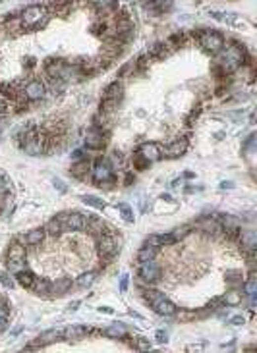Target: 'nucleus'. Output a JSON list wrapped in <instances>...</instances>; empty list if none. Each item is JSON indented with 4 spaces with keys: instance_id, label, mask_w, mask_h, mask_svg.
Wrapping results in <instances>:
<instances>
[{
    "instance_id": "obj_1",
    "label": "nucleus",
    "mask_w": 257,
    "mask_h": 353,
    "mask_svg": "<svg viewBox=\"0 0 257 353\" xmlns=\"http://www.w3.org/2000/svg\"><path fill=\"white\" fill-rule=\"evenodd\" d=\"M242 60H244V54L238 46H228L224 52H222V58H220V64H222V70L226 73H232L238 68L242 66Z\"/></svg>"
},
{
    "instance_id": "obj_2",
    "label": "nucleus",
    "mask_w": 257,
    "mask_h": 353,
    "mask_svg": "<svg viewBox=\"0 0 257 353\" xmlns=\"http://www.w3.org/2000/svg\"><path fill=\"white\" fill-rule=\"evenodd\" d=\"M47 18V8L45 6H39V4H33L29 8H25L24 16H22V22H24V27L27 29H33L37 27L39 23Z\"/></svg>"
},
{
    "instance_id": "obj_3",
    "label": "nucleus",
    "mask_w": 257,
    "mask_h": 353,
    "mask_svg": "<svg viewBox=\"0 0 257 353\" xmlns=\"http://www.w3.org/2000/svg\"><path fill=\"white\" fill-rule=\"evenodd\" d=\"M199 44L209 52H219L222 48V44H224V39L217 31H203L199 35Z\"/></svg>"
},
{
    "instance_id": "obj_4",
    "label": "nucleus",
    "mask_w": 257,
    "mask_h": 353,
    "mask_svg": "<svg viewBox=\"0 0 257 353\" xmlns=\"http://www.w3.org/2000/svg\"><path fill=\"white\" fill-rule=\"evenodd\" d=\"M97 247H99V255L101 257H105V259H109V257H114L118 253V242L116 238L112 236V234H105V236H101L99 238V243H97Z\"/></svg>"
},
{
    "instance_id": "obj_5",
    "label": "nucleus",
    "mask_w": 257,
    "mask_h": 353,
    "mask_svg": "<svg viewBox=\"0 0 257 353\" xmlns=\"http://www.w3.org/2000/svg\"><path fill=\"white\" fill-rule=\"evenodd\" d=\"M58 220L62 222V226L70 232H79V230H85L87 226V218L81 214V212H70V214H60Z\"/></svg>"
},
{
    "instance_id": "obj_6",
    "label": "nucleus",
    "mask_w": 257,
    "mask_h": 353,
    "mask_svg": "<svg viewBox=\"0 0 257 353\" xmlns=\"http://www.w3.org/2000/svg\"><path fill=\"white\" fill-rule=\"evenodd\" d=\"M140 276L145 282H157L161 278V268L159 265L151 259V261H143L140 266Z\"/></svg>"
},
{
    "instance_id": "obj_7",
    "label": "nucleus",
    "mask_w": 257,
    "mask_h": 353,
    "mask_svg": "<svg viewBox=\"0 0 257 353\" xmlns=\"http://www.w3.org/2000/svg\"><path fill=\"white\" fill-rule=\"evenodd\" d=\"M93 181L95 183H109V181H112V166L107 160L97 162V166L93 168Z\"/></svg>"
},
{
    "instance_id": "obj_8",
    "label": "nucleus",
    "mask_w": 257,
    "mask_h": 353,
    "mask_svg": "<svg viewBox=\"0 0 257 353\" xmlns=\"http://www.w3.org/2000/svg\"><path fill=\"white\" fill-rule=\"evenodd\" d=\"M45 85L39 81V79H33V81H29L24 89V95L25 99H29V101H37V99H43L45 97Z\"/></svg>"
},
{
    "instance_id": "obj_9",
    "label": "nucleus",
    "mask_w": 257,
    "mask_h": 353,
    "mask_svg": "<svg viewBox=\"0 0 257 353\" xmlns=\"http://www.w3.org/2000/svg\"><path fill=\"white\" fill-rule=\"evenodd\" d=\"M138 155H141L145 160H149V162H153V160H157V158H161V147L157 145V143H143L140 147V151H138Z\"/></svg>"
},
{
    "instance_id": "obj_10",
    "label": "nucleus",
    "mask_w": 257,
    "mask_h": 353,
    "mask_svg": "<svg viewBox=\"0 0 257 353\" xmlns=\"http://www.w3.org/2000/svg\"><path fill=\"white\" fill-rule=\"evenodd\" d=\"M186 151H187L186 139H176V141H172V143L164 149V155L168 156V158H178V156L184 155Z\"/></svg>"
},
{
    "instance_id": "obj_11",
    "label": "nucleus",
    "mask_w": 257,
    "mask_h": 353,
    "mask_svg": "<svg viewBox=\"0 0 257 353\" xmlns=\"http://www.w3.org/2000/svg\"><path fill=\"white\" fill-rule=\"evenodd\" d=\"M45 68H47V73L50 77H66L68 75V66L62 60H48Z\"/></svg>"
},
{
    "instance_id": "obj_12",
    "label": "nucleus",
    "mask_w": 257,
    "mask_h": 353,
    "mask_svg": "<svg viewBox=\"0 0 257 353\" xmlns=\"http://www.w3.org/2000/svg\"><path fill=\"white\" fill-rule=\"evenodd\" d=\"M105 143H107V139H105L103 132H99V130H91L85 135V147L87 149H103Z\"/></svg>"
},
{
    "instance_id": "obj_13",
    "label": "nucleus",
    "mask_w": 257,
    "mask_h": 353,
    "mask_svg": "<svg viewBox=\"0 0 257 353\" xmlns=\"http://www.w3.org/2000/svg\"><path fill=\"white\" fill-rule=\"evenodd\" d=\"M153 309H155V313H159V315H163V317H172V315H176V305H174L172 301H168L166 297L159 299L157 303H153Z\"/></svg>"
},
{
    "instance_id": "obj_14",
    "label": "nucleus",
    "mask_w": 257,
    "mask_h": 353,
    "mask_svg": "<svg viewBox=\"0 0 257 353\" xmlns=\"http://www.w3.org/2000/svg\"><path fill=\"white\" fill-rule=\"evenodd\" d=\"M58 338H62V330H60V328H50V330L43 332V334L37 338V344H41V346H47V344L56 342Z\"/></svg>"
},
{
    "instance_id": "obj_15",
    "label": "nucleus",
    "mask_w": 257,
    "mask_h": 353,
    "mask_svg": "<svg viewBox=\"0 0 257 353\" xmlns=\"http://www.w3.org/2000/svg\"><path fill=\"white\" fill-rule=\"evenodd\" d=\"M87 332L89 330H87L85 326H77V324H73V326H68V328L62 330V338H66V340H79V338L85 336Z\"/></svg>"
},
{
    "instance_id": "obj_16",
    "label": "nucleus",
    "mask_w": 257,
    "mask_h": 353,
    "mask_svg": "<svg viewBox=\"0 0 257 353\" xmlns=\"http://www.w3.org/2000/svg\"><path fill=\"white\" fill-rule=\"evenodd\" d=\"M103 334H105L107 338H114V340H118V338H124V336H126V326H124L122 322H116V324L107 326V328L103 330Z\"/></svg>"
},
{
    "instance_id": "obj_17",
    "label": "nucleus",
    "mask_w": 257,
    "mask_h": 353,
    "mask_svg": "<svg viewBox=\"0 0 257 353\" xmlns=\"http://www.w3.org/2000/svg\"><path fill=\"white\" fill-rule=\"evenodd\" d=\"M16 280H18V284L24 287H31L33 286V282H35V274L31 272V270H20V272H16Z\"/></svg>"
},
{
    "instance_id": "obj_18",
    "label": "nucleus",
    "mask_w": 257,
    "mask_h": 353,
    "mask_svg": "<svg viewBox=\"0 0 257 353\" xmlns=\"http://www.w3.org/2000/svg\"><path fill=\"white\" fill-rule=\"evenodd\" d=\"M45 228H35V230H31L27 236H25V243L27 245H39V243L45 240Z\"/></svg>"
},
{
    "instance_id": "obj_19",
    "label": "nucleus",
    "mask_w": 257,
    "mask_h": 353,
    "mask_svg": "<svg viewBox=\"0 0 257 353\" xmlns=\"http://www.w3.org/2000/svg\"><path fill=\"white\" fill-rule=\"evenodd\" d=\"M120 97H122V85L114 81V83H110L109 87L105 89V95H103V99H109V101H120Z\"/></svg>"
},
{
    "instance_id": "obj_20",
    "label": "nucleus",
    "mask_w": 257,
    "mask_h": 353,
    "mask_svg": "<svg viewBox=\"0 0 257 353\" xmlns=\"http://www.w3.org/2000/svg\"><path fill=\"white\" fill-rule=\"evenodd\" d=\"M147 243L149 245H155V247H163V245H170V243H174V238H172V234H161V236H149L147 238Z\"/></svg>"
},
{
    "instance_id": "obj_21",
    "label": "nucleus",
    "mask_w": 257,
    "mask_h": 353,
    "mask_svg": "<svg viewBox=\"0 0 257 353\" xmlns=\"http://www.w3.org/2000/svg\"><path fill=\"white\" fill-rule=\"evenodd\" d=\"M242 245L248 249V251H254L257 247V234L254 230H248L242 234Z\"/></svg>"
},
{
    "instance_id": "obj_22",
    "label": "nucleus",
    "mask_w": 257,
    "mask_h": 353,
    "mask_svg": "<svg viewBox=\"0 0 257 353\" xmlns=\"http://www.w3.org/2000/svg\"><path fill=\"white\" fill-rule=\"evenodd\" d=\"M157 251H159V247H155V245H145V247H141L140 253H138V259H140V263L143 261H151V259H155V255H157Z\"/></svg>"
},
{
    "instance_id": "obj_23",
    "label": "nucleus",
    "mask_w": 257,
    "mask_h": 353,
    "mask_svg": "<svg viewBox=\"0 0 257 353\" xmlns=\"http://www.w3.org/2000/svg\"><path fill=\"white\" fill-rule=\"evenodd\" d=\"M72 286V280L70 278H62V280H58L56 284H52L50 286V293H56V295H64L66 291H68V287Z\"/></svg>"
},
{
    "instance_id": "obj_24",
    "label": "nucleus",
    "mask_w": 257,
    "mask_h": 353,
    "mask_svg": "<svg viewBox=\"0 0 257 353\" xmlns=\"http://www.w3.org/2000/svg\"><path fill=\"white\" fill-rule=\"evenodd\" d=\"M8 259H25V247L22 243H12L8 249Z\"/></svg>"
},
{
    "instance_id": "obj_25",
    "label": "nucleus",
    "mask_w": 257,
    "mask_h": 353,
    "mask_svg": "<svg viewBox=\"0 0 257 353\" xmlns=\"http://www.w3.org/2000/svg\"><path fill=\"white\" fill-rule=\"evenodd\" d=\"M222 303L228 305V307H236L242 303V293L240 291H228L224 297H222Z\"/></svg>"
},
{
    "instance_id": "obj_26",
    "label": "nucleus",
    "mask_w": 257,
    "mask_h": 353,
    "mask_svg": "<svg viewBox=\"0 0 257 353\" xmlns=\"http://www.w3.org/2000/svg\"><path fill=\"white\" fill-rule=\"evenodd\" d=\"M31 289H33L37 295H45V293H50V284H48L47 280H39V278H35V282H33Z\"/></svg>"
},
{
    "instance_id": "obj_27",
    "label": "nucleus",
    "mask_w": 257,
    "mask_h": 353,
    "mask_svg": "<svg viewBox=\"0 0 257 353\" xmlns=\"http://www.w3.org/2000/svg\"><path fill=\"white\" fill-rule=\"evenodd\" d=\"M95 278H97V274H95V272H85V274H81V276L75 280V286L77 287H89L95 282Z\"/></svg>"
},
{
    "instance_id": "obj_28",
    "label": "nucleus",
    "mask_w": 257,
    "mask_h": 353,
    "mask_svg": "<svg viewBox=\"0 0 257 353\" xmlns=\"http://www.w3.org/2000/svg\"><path fill=\"white\" fill-rule=\"evenodd\" d=\"M45 232L50 234V236H58L60 232H62V222L58 220V218H52V220H48V224L45 226Z\"/></svg>"
},
{
    "instance_id": "obj_29",
    "label": "nucleus",
    "mask_w": 257,
    "mask_h": 353,
    "mask_svg": "<svg viewBox=\"0 0 257 353\" xmlns=\"http://www.w3.org/2000/svg\"><path fill=\"white\" fill-rule=\"evenodd\" d=\"M244 291H246L250 297H256V293H257V278H256V274H252V276H250V280L244 284Z\"/></svg>"
},
{
    "instance_id": "obj_30",
    "label": "nucleus",
    "mask_w": 257,
    "mask_h": 353,
    "mask_svg": "<svg viewBox=\"0 0 257 353\" xmlns=\"http://www.w3.org/2000/svg\"><path fill=\"white\" fill-rule=\"evenodd\" d=\"M25 268V259H8V270L12 272V274H16V272H20V270H24Z\"/></svg>"
},
{
    "instance_id": "obj_31",
    "label": "nucleus",
    "mask_w": 257,
    "mask_h": 353,
    "mask_svg": "<svg viewBox=\"0 0 257 353\" xmlns=\"http://www.w3.org/2000/svg\"><path fill=\"white\" fill-rule=\"evenodd\" d=\"M83 203L89 205V207H95V209H105V203L99 197H95V195H85V197H83Z\"/></svg>"
},
{
    "instance_id": "obj_32",
    "label": "nucleus",
    "mask_w": 257,
    "mask_h": 353,
    "mask_svg": "<svg viewBox=\"0 0 257 353\" xmlns=\"http://www.w3.org/2000/svg\"><path fill=\"white\" fill-rule=\"evenodd\" d=\"M151 2L159 12H166V10L172 8V0H151Z\"/></svg>"
},
{
    "instance_id": "obj_33",
    "label": "nucleus",
    "mask_w": 257,
    "mask_h": 353,
    "mask_svg": "<svg viewBox=\"0 0 257 353\" xmlns=\"http://www.w3.org/2000/svg\"><path fill=\"white\" fill-rule=\"evenodd\" d=\"M187 234H189V226H182V228H176V230L172 232V238H174V242H178V240L186 238Z\"/></svg>"
},
{
    "instance_id": "obj_34",
    "label": "nucleus",
    "mask_w": 257,
    "mask_h": 353,
    "mask_svg": "<svg viewBox=\"0 0 257 353\" xmlns=\"http://www.w3.org/2000/svg\"><path fill=\"white\" fill-rule=\"evenodd\" d=\"M163 297L164 295L161 293V291H145V299H147L151 305H153V303H157V301H159V299H163Z\"/></svg>"
},
{
    "instance_id": "obj_35",
    "label": "nucleus",
    "mask_w": 257,
    "mask_h": 353,
    "mask_svg": "<svg viewBox=\"0 0 257 353\" xmlns=\"http://www.w3.org/2000/svg\"><path fill=\"white\" fill-rule=\"evenodd\" d=\"M118 209L122 211V216H124V220H126V222H134V212H132V209H130L128 205H120Z\"/></svg>"
},
{
    "instance_id": "obj_36",
    "label": "nucleus",
    "mask_w": 257,
    "mask_h": 353,
    "mask_svg": "<svg viewBox=\"0 0 257 353\" xmlns=\"http://www.w3.org/2000/svg\"><path fill=\"white\" fill-rule=\"evenodd\" d=\"M166 52H164V44L157 43L153 44V48H151V56H164Z\"/></svg>"
},
{
    "instance_id": "obj_37",
    "label": "nucleus",
    "mask_w": 257,
    "mask_h": 353,
    "mask_svg": "<svg viewBox=\"0 0 257 353\" xmlns=\"http://www.w3.org/2000/svg\"><path fill=\"white\" fill-rule=\"evenodd\" d=\"M6 318H8V305H0V328L6 324Z\"/></svg>"
},
{
    "instance_id": "obj_38",
    "label": "nucleus",
    "mask_w": 257,
    "mask_h": 353,
    "mask_svg": "<svg viewBox=\"0 0 257 353\" xmlns=\"http://www.w3.org/2000/svg\"><path fill=\"white\" fill-rule=\"evenodd\" d=\"M0 91H4V95H6V97H10V99H14V97H16V93H14V87H12V85H8V83L0 85Z\"/></svg>"
},
{
    "instance_id": "obj_39",
    "label": "nucleus",
    "mask_w": 257,
    "mask_h": 353,
    "mask_svg": "<svg viewBox=\"0 0 257 353\" xmlns=\"http://www.w3.org/2000/svg\"><path fill=\"white\" fill-rule=\"evenodd\" d=\"M246 322V318L242 317V315H238V317H232L230 320H228V324H232V326H240V324H244Z\"/></svg>"
},
{
    "instance_id": "obj_40",
    "label": "nucleus",
    "mask_w": 257,
    "mask_h": 353,
    "mask_svg": "<svg viewBox=\"0 0 257 353\" xmlns=\"http://www.w3.org/2000/svg\"><path fill=\"white\" fill-rule=\"evenodd\" d=\"M87 166H89V164H87V160H85V162H81V164H75V166H73V174H77V176H79L81 172H85V168H87Z\"/></svg>"
},
{
    "instance_id": "obj_41",
    "label": "nucleus",
    "mask_w": 257,
    "mask_h": 353,
    "mask_svg": "<svg viewBox=\"0 0 257 353\" xmlns=\"http://www.w3.org/2000/svg\"><path fill=\"white\" fill-rule=\"evenodd\" d=\"M0 282H2V284H4L6 287H12V286H14V282H12V280H8V276H6L4 272H0Z\"/></svg>"
},
{
    "instance_id": "obj_42",
    "label": "nucleus",
    "mask_w": 257,
    "mask_h": 353,
    "mask_svg": "<svg viewBox=\"0 0 257 353\" xmlns=\"http://www.w3.org/2000/svg\"><path fill=\"white\" fill-rule=\"evenodd\" d=\"M155 336H157V342H161V344H164V342H166V338H168V336H166V332H163V330H157Z\"/></svg>"
},
{
    "instance_id": "obj_43",
    "label": "nucleus",
    "mask_w": 257,
    "mask_h": 353,
    "mask_svg": "<svg viewBox=\"0 0 257 353\" xmlns=\"http://www.w3.org/2000/svg\"><path fill=\"white\" fill-rule=\"evenodd\" d=\"M138 348H141V350H149V348H151V344H149V342H145L143 338H140V340H138Z\"/></svg>"
},
{
    "instance_id": "obj_44",
    "label": "nucleus",
    "mask_w": 257,
    "mask_h": 353,
    "mask_svg": "<svg viewBox=\"0 0 257 353\" xmlns=\"http://www.w3.org/2000/svg\"><path fill=\"white\" fill-rule=\"evenodd\" d=\"M126 287H128V276L124 274L122 280H120V291H126Z\"/></svg>"
},
{
    "instance_id": "obj_45",
    "label": "nucleus",
    "mask_w": 257,
    "mask_h": 353,
    "mask_svg": "<svg viewBox=\"0 0 257 353\" xmlns=\"http://www.w3.org/2000/svg\"><path fill=\"white\" fill-rule=\"evenodd\" d=\"M8 185H10V183L6 181V177H4V176H0V189H6Z\"/></svg>"
},
{
    "instance_id": "obj_46",
    "label": "nucleus",
    "mask_w": 257,
    "mask_h": 353,
    "mask_svg": "<svg viewBox=\"0 0 257 353\" xmlns=\"http://www.w3.org/2000/svg\"><path fill=\"white\" fill-rule=\"evenodd\" d=\"M99 311L105 313V315H112V309H110V307H99Z\"/></svg>"
},
{
    "instance_id": "obj_47",
    "label": "nucleus",
    "mask_w": 257,
    "mask_h": 353,
    "mask_svg": "<svg viewBox=\"0 0 257 353\" xmlns=\"http://www.w3.org/2000/svg\"><path fill=\"white\" fill-rule=\"evenodd\" d=\"M195 350H201V348H199V346H189V348H187V352H195Z\"/></svg>"
},
{
    "instance_id": "obj_48",
    "label": "nucleus",
    "mask_w": 257,
    "mask_h": 353,
    "mask_svg": "<svg viewBox=\"0 0 257 353\" xmlns=\"http://www.w3.org/2000/svg\"><path fill=\"white\" fill-rule=\"evenodd\" d=\"M2 112H4V103L0 101V114H2Z\"/></svg>"
}]
</instances>
